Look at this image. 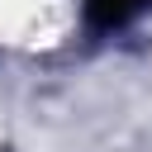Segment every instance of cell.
<instances>
[{
	"mask_svg": "<svg viewBox=\"0 0 152 152\" xmlns=\"http://www.w3.org/2000/svg\"><path fill=\"white\" fill-rule=\"evenodd\" d=\"M152 0H86V14L100 24V28H119V24H128L133 14H142Z\"/></svg>",
	"mask_w": 152,
	"mask_h": 152,
	"instance_id": "cell-1",
	"label": "cell"
}]
</instances>
